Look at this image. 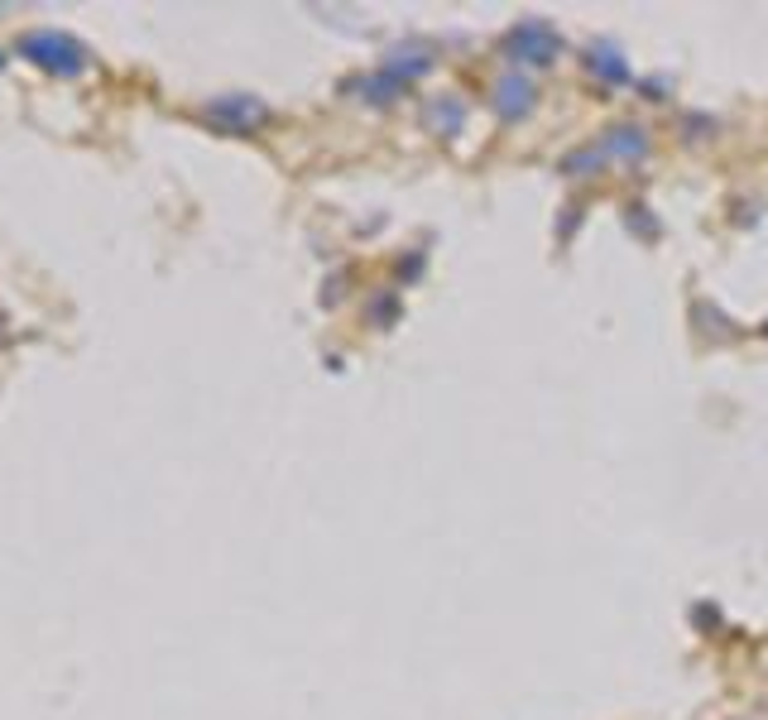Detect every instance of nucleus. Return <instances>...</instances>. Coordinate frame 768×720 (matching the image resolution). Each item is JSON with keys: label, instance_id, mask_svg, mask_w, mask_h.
Listing matches in <instances>:
<instances>
[{"label": "nucleus", "instance_id": "obj_1", "mask_svg": "<svg viewBox=\"0 0 768 720\" xmlns=\"http://www.w3.org/2000/svg\"><path fill=\"white\" fill-rule=\"evenodd\" d=\"M15 53L25 58V63L44 67V73H53V77H83V73H91V49L77 39V34H67V29H25L15 39Z\"/></svg>", "mask_w": 768, "mask_h": 720}, {"label": "nucleus", "instance_id": "obj_2", "mask_svg": "<svg viewBox=\"0 0 768 720\" xmlns=\"http://www.w3.org/2000/svg\"><path fill=\"white\" fill-rule=\"evenodd\" d=\"M202 115L216 125V131H226V135H250V131H260V125L270 121V107H264L260 97L236 91V97H212L202 107Z\"/></svg>", "mask_w": 768, "mask_h": 720}, {"label": "nucleus", "instance_id": "obj_3", "mask_svg": "<svg viewBox=\"0 0 768 720\" xmlns=\"http://www.w3.org/2000/svg\"><path fill=\"white\" fill-rule=\"evenodd\" d=\"M505 49H509V58H519V63H553L557 34L548 25H538V20H529V25H519L515 34H509Z\"/></svg>", "mask_w": 768, "mask_h": 720}, {"label": "nucleus", "instance_id": "obj_4", "mask_svg": "<svg viewBox=\"0 0 768 720\" xmlns=\"http://www.w3.org/2000/svg\"><path fill=\"white\" fill-rule=\"evenodd\" d=\"M495 107H499V115H509V121H519L523 111H533V87L523 83L519 73L499 77V83H495Z\"/></svg>", "mask_w": 768, "mask_h": 720}, {"label": "nucleus", "instance_id": "obj_5", "mask_svg": "<svg viewBox=\"0 0 768 720\" xmlns=\"http://www.w3.org/2000/svg\"><path fill=\"white\" fill-rule=\"evenodd\" d=\"M586 63L596 67L600 77H610V83H624V77H630V67H624V63H610V53H591Z\"/></svg>", "mask_w": 768, "mask_h": 720}, {"label": "nucleus", "instance_id": "obj_6", "mask_svg": "<svg viewBox=\"0 0 768 720\" xmlns=\"http://www.w3.org/2000/svg\"><path fill=\"white\" fill-rule=\"evenodd\" d=\"M5 63H10V58H5V53H0V73H5Z\"/></svg>", "mask_w": 768, "mask_h": 720}]
</instances>
